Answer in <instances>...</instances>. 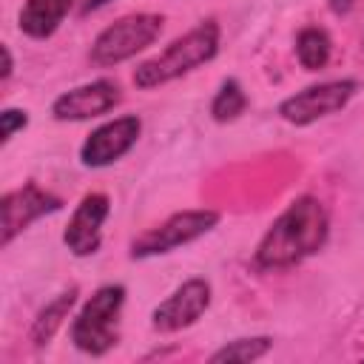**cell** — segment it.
I'll return each instance as SVG.
<instances>
[{"mask_svg":"<svg viewBox=\"0 0 364 364\" xmlns=\"http://www.w3.org/2000/svg\"><path fill=\"white\" fill-rule=\"evenodd\" d=\"M28 128V111L26 108H3L0 111V145H9L14 139L17 131H26Z\"/></svg>","mask_w":364,"mask_h":364,"instance_id":"e0dca14e","label":"cell"},{"mask_svg":"<svg viewBox=\"0 0 364 364\" xmlns=\"http://www.w3.org/2000/svg\"><path fill=\"white\" fill-rule=\"evenodd\" d=\"M330 239V210L313 196H296L264 230L253 250V270L259 273H282L299 267L310 256L321 253Z\"/></svg>","mask_w":364,"mask_h":364,"instance_id":"6da1fadb","label":"cell"},{"mask_svg":"<svg viewBox=\"0 0 364 364\" xmlns=\"http://www.w3.org/2000/svg\"><path fill=\"white\" fill-rule=\"evenodd\" d=\"M128 290L119 282L100 284L77 310L68 327L71 344L85 355H105L119 344V318Z\"/></svg>","mask_w":364,"mask_h":364,"instance_id":"3957f363","label":"cell"},{"mask_svg":"<svg viewBox=\"0 0 364 364\" xmlns=\"http://www.w3.org/2000/svg\"><path fill=\"white\" fill-rule=\"evenodd\" d=\"M119 102H122V88L114 80L100 77L63 91L60 97H54L48 111H51V119L57 122H88V119L105 117Z\"/></svg>","mask_w":364,"mask_h":364,"instance_id":"9c48e42d","label":"cell"},{"mask_svg":"<svg viewBox=\"0 0 364 364\" xmlns=\"http://www.w3.org/2000/svg\"><path fill=\"white\" fill-rule=\"evenodd\" d=\"M245 111H247V94H245L242 82L236 77L222 80L210 100V119L219 125H228V122H236Z\"/></svg>","mask_w":364,"mask_h":364,"instance_id":"2e32d148","label":"cell"},{"mask_svg":"<svg viewBox=\"0 0 364 364\" xmlns=\"http://www.w3.org/2000/svg\"><path fill=\"white\" fill-rule=\"evenodd\" d=\"M358 94V80L353 77H341V80H324V82H313L290 97H284L276 105V114L296 128L313 125L324 117H333L338 111H344L353 97Z\"/></svg>","mask_w":364,"mask_h":364,"instance_id":"8992f818","label":"cell"},{"mask_svg":"<svg viewBox=\"0 0 364 364\" xmlns=\"http://www.w3.org/2000/svg\"><path fill=\"white\" fill-rule=\"evenodd\" d=\"M74 0H26L17 14V28L31 40H48L57 34Z\"/></svg>","mask_w":364,"mask_h":364,"instance_id":"7c38bea8","label":"cell"},{"mask_svg":"<svg viewBox=\"0 0 364 364\" xmlns=\"http://www.w3.org/2000/svg\"><path fill=\"white\" fill-rule=\"evenodd\" d=\"M219 46H222V26L219 20L208 17V20H199L193 28H188L182 37L171 40L159 54L142 60L131 80L139 91H154L159 85H168L202 65H208L210 60H216L219 54Z\"/></svg>","mask_w":364,"mask_h":364,"instance_id":"7a4b0ae2","label":"cell"},{"mask_svg":"<svg viewBox=\"0 0 364 364\" xmlns=\"http://www.w3.org/2000/svg\"><path fill=\"white\" fill-rule=\"evenodd\" d=\"M63 199L37 185V179H26L20 188H11L0 196V247H9L23 230H28L37 219L60 213Z\"/></svg>","mask_w":364,"mask_h":364,"instance_id":"52a82bcc","label":"cell"},{"mask_svg":"<svg viewBox=\"0 0 364 364\" xmlns=\"http://www.w3.org/2000/svg\"><path fill=\"white\" fill-rule=\"evenodd\" d=\"M333 57V40L321 26H304L296 34V60L304 71H321Z\"/></svg>","mask_w":364,"mask_h":364,"instance_id":"5bb4252c","label":"cell"},{"mask_svg":"<svg viewBox=\"0 0 364 364\" xmlns=\"http://www.w3.org/2000/svg\"><path fill=\"white\" fill-rule=\"evenodd\" d=\"M111 216V199L102 191H91L85 193L74 213L68 216V225L63 230V245L68 247L71 256L85 259L94 256L102 245V225Z\"/></svg>","mask_w":364,"mask_h":364,"instance_id":"8fae6325","label":"cell"},{"mask_svg":"<svg viewBox=\"0 0 364 364\" xmlns=\"http://www.w3.org/2000/svg\"><path fill=\"white\" fill-rule=\"evenodd\" d=\"M273 350V338L270 336H245V338H233L228 344H222L219 350L210 353V364H250L264 358Z\"/></svg>","mask_w":364,"mask_h":364,"instance_id":"9a60e30c","label":"cell"},{"mask_svg":"<svg viewBox=\"0 0 364 364\" xmlns=\"http://www.w3.org/2000/svg\"><path fill=\"white\" fill-rule=\"evenodd\" d=\"M162 28H165V17L156 11L122 14L94 37L88 57L100 68L119 65V63L136 57L139 51H145L148 46H154L156 37L162 34Z\"/></svg>","mask_w":364,"mask_h":364,"instance_id":"277c9868","label":"cell"},{"mask_svg":"<svg viewBox=\"0 0 364 364\" xmlns=\"http://www.w3.org/2000/svg\"><path fill=\"white\" fill-rule=\"evenodd\" d=\"M0 57H3V68H0V82L6 85L9 80H11V74H14V57H11V48L3 43L0 46Z\"/></svg>","mask_w":364,"mask_h":364,"instance_id":"ac0fdd59","label":"cell"},{"mask_svg":"<svg viewBox=\"0 0 364 364\" xmlns=\"http://www.w3.org/2000/svg\"><path fill=\"white\" fill-rule=\"evenodd\" d=\"M142 136V119L136 114L114 117L97 125L80 145V162L85 168H108L119 162Z\"/></svg>","mask_w":364,"mask_h":364,"instance_id":"30bf717a","label":"cell"},{"mask_svg":"<svg viewBox=\"0 0 364 364\" xmlns=\"http://www.w3.org/2000/svg\"><path fill=\"white\" fill-rule=\"evenodd\" d=\"M222 213L213 208H185L171 213L168 219H162L159 225L142 230L131 247L128 256L131 259H154V256H165L173 253L176 247H185L202 236H208L216 225H219Z\"/></svg>","mask_w":364,"mask_h":364,"instance_id":"5b68a950","label":"cell"},{"mask_svg":"<svg viewBox=\"0 0 364 364\" xmlns=\"http://www.w3.org/2000/svg\"><path fill=\"white\" fill-rule=\"evenodd\" d=\"M353 6H355V0H327V9H330L336 17L350 14V11H353Z\"/></svg>","mask_w":364,"mask_h":364,"instance_id":"d6986e66","label":"cell"},{"mask_svg":"<svg viewBox=\"0 0 364 364\" xmlns=\"http://www.w3.org/2000/svg\"><path fill=\"white\" fill-rule=\"evenodd\" d=\"M213 287L208 279L193 276L185 279L171 296H165L154 310H151V327L156 333H179L193 327L210 307Z\"/></svg>","mask_w":364,"mask_h":364,"instance_id":"ba28073f","label":"cell"},{"mask_svg":"<svg viewBox=\"0 0 364 364\" xmlns=\"http://www.w3.org/2000/svg\"><path fill=\"white\" fill-rule=\"evenodd\" d=\"M77 296H80V287L71 284L68 290L57 293L51 301H46V304L37 310V316H34V321H31V327H28V341H31L34 347H48V344H51V338L57 336V330L63 327V321L71 316V310H74V304H77Z\"/></svg>","mask_w":364,"mask_h":364,"instance_id":"4fadbf2b","label":"cell"},{"mask_svg":"<svg viewBox=\"0 0 364 364\" xmlns=\"http://www.w3.org/2000/svg\"><path fill=\"white\" fill-rule=\"evenodd\" d=\"M111 0H82V6H80V14H91V11H100V9H105Z\"/></svg>","mask_w":364,"mask_h":364,"instance_id":"ffe728a7","label":"cell"}]
</instances>
